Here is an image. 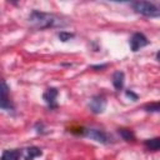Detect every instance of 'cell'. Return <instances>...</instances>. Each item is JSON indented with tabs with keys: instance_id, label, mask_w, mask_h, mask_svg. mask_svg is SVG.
I'll use <instances>...</instances> for the list:
<instances>
[{
	"instance_id": "3957f363",
	"label": "cell",
	"mask_w": 160,
	"mask_h": 160,
	"mask_svg": "<svg viewBox=\"0 0 160 160\" xmlns=\"http://www.w3.org/2000/svg\"><path fill=\"white\" fill-rule=\"evenodd\" d=\"M0 109H5V110L12 109L11 100L9 99V86L2 79H0Z\"/></svg>"
},
{
	"instance_id": "7c38bea8",
	"label": "cell",
	"mask_w": 160,
	"mask_h": 160,
	"mask_svg": "<svg viewBox=\"0 0 160 160\" xmlns=\"http://www.w3.org/2000/svg\"><path fill=\"white\" fill-rule=\"evenodd\" d=\"M119 134L126 141H134V139H135L134 132L131 130H129V129H119Z\"/></svg>"
},
{
	"instance_id": "9c48e42d",
	"label": "cell",
	"mask_w": 160,
	"mask_h": 160,
	"mask_svg": "<svg viewBox=\"0 0 160 160\" xmlns=\"http://www.w3.org/2000/svg\"><path fill=\"white\" fill-rule=\"evenodd\" d=\"M124 72L122 71H116L112 75V85L116 90H121L124 86Z\"/></svg>"
},
{
	"instance_id": "9a60e30c",
	"label": "cell",
	"mask_w": 160,
	"mask_h": 160,
	"mask_svg": "<svg viewBox=\"0 0 160 160\" xmlns=\"http://www.w3.org/2000/svg\"><path fill=\"white\" fill-rule=\"evenodd\" d=\"M126 96H129V98H132L134 100H138V95H136V94H134L131 90H130V91H129V90L126 91Z\"/></svg>"
},
{
	"instance_id": "8fae6325",
	"label": "cell",
	"mask_w": 160,
	"mask_h": 160,
	"mask_svg": "<svg viewBox=\"0 0 160 160\" xmlns=\"http://www.w3.org/2000/svg\"><path fill=\"white\" fill-rule=\"evenodd\" d=\"M145 146L151 150V151H158L159 148H160V139L159 138H154V139H149V140H145Z\"/></svg>"
},
{
	"instance_id": "6da1fadb",
	"label": "cell",
	"mask_w": 160,
	"mask_h": 160,
	"mask_svg": "<svg viewBox=\"0 0 160 160\" xmlns=\"http://www.w3.org/2000/svg\"><path fill=\"white\" fill-rule=\"evenodd\" d=\"M29 21L32 26H35L38 29H48V28H55V26L64 25L61 19H59L58 16L49 14V12L38 11V10H34L30 14Z\"/></svg>"
},
{
	"instance_id": "2e32d148",
	"label": "cell",
	"mask_w": 160,
	"mask_h": 160,
	"mask_svg": "<svg viewBox=\"0 0 160 160\" xmlns=\"http://www.w3.org/2000/svg\"><path fill=\"white\" fill-rule=\"evenodd\" d=\"M104 68H106V65H95V66H92V69H104Z\"/></svg>"
},
{
	"instance_id": "8992f818",
	"label": "cell",
	"mask_w": 160,
	"mask_h": 160,
	"mask_svg": "<svg viewBox=\"0 0 160 160\" xmlns=\"http://www.w3.org/2000/svg\"><path fill=\"white\" fill-rule=\"evenodd\" d=\"M89 106H90V110L94 112V114H100L105 110L106 108V100L105 98L102 96H94L90 102H89Z\"/></svg>"
},
{
	"instance_id": "277c9868",
	"label": "cell",
	"mask_w": 160,
	"mask_h": 160,
	"mask_svg": "<svg viewBox=\"0 0 160 160\" xmlns=\"http://www.w3.org/2000/svg\"><path fill=\"white\" fill-rule=\"evenodd\" d=\"M129 44H130V49H131L132 51H138V50H140L141 48L146 46V45L149 44V40L146 39V36H145L144 34H141V32H135V34H132V36L130 38Z\"/></svg>"
},
{
	"instance_id": "7a4b0ae2",
	"label": "cell",
	"mask_w": 160,
	"mask_h": 160,
	"mask_svg": "<svg viewBox=\"0 0 160 160\" xmlns=\"http://www.w3.org/2000/svg\"><path fill=\"white\" fill-rule=\"evenodd\" d=\"M132 8L138 14H141L148 18H158L160 15L159 8L149 1H136L132 4Z\"/></svg>"
},
{
	"instance_id": "5bb4252c",
	"label": "cell",
	"mask_w": 160,
	"mask_h": 160,
	"mask_svg": "<svg viewBox=\"0 0 160 160\" xmlns=\"http://www.w3.org/2000/svg\"><path fill=\"white\" fill-rule=\"evenodd\" d=\"M146 111H159L160 110V106H159V102H154V104H150V105H146L145 106Z\"/></svg>"
},
{
	"instance_id": "52a82bcc",
	"label": "cell",
	"mask_w": 160,
	"mask_h": 160,
	"mask_svg": "<svg viewBox=\"0 0 160 160\" xmlns=\"http://www.w3.org/2000/svg\"><path fill=\"white\" fill-rule=\"evenodd\" d=\"M58 90L55 88H49L46 89V91L44 92L42 98L45 100V102L49 105V108H56L58 104H56V96H58Z\"/></svg>"
},
{
	"instance_id": "ba28073f",
	"label": "cell",
	"mask_w": 160,
	"mask_h": 160,
	"mask_svg": "<svg viewBox=\"0 0 160 160\" xmlns=\"http://www.w3.org/2000/svg\"><path fill=\"white\" fill-rule=\"evenodd\" d=\"M41 155H42V151H41L39 148H35V146L28 148V149H25V151H24V158H25V160H34L35 158L41 156Z\"/></svg>"
},
{
	"instance_id": "5b68a950",
	"label": "cell",
	"mask_w": 160,
	"mask_h": 160,
	"mask_svg": "<svg viewBox=\"0 0 160 160\" xmlns=\"http://www.w3.org/2000/svg\"><path fill=\"white\" fill-rule=\"evenodd\" d=\"M82 134L85 136H88V138L98 141V142H101V144H108L109 142L108 135L104 131H101V130H98V129H85L82 131Z\"/></svg>"
},
{
	"instance_id": "4fadbf2b",
	"label": "cell",
	"mask_w": 160,
	"mask_h": 160,
	"mask_svg": "<svg viewBox=\"0 0 160 160\" xmlns=\"http://www.w3.org/2000/svg\"><path fill=\"white\" fill-rule=\"evenodd\" d=\"M58 36H59V39L61 40V41H69L70 39H72L74 38V34L72 32H68V31H60L59 34H58Z\"/></svg>"
},
{
	"instance_id": "30bf717a",
	"label": "cell",
	"mask_w": 160,
	"mask_h": 160,
	"mask_svg": "<svg viewBox=\"0 0 160 160\" xmlns=\"http://www.w3.org/2000/svg\"><path fill=\"white\" fill-rule=\"evenodd\" d=\"M20 155L19 150H5L1 155V160H19Z\"/></svg>"
}]
</instances>
